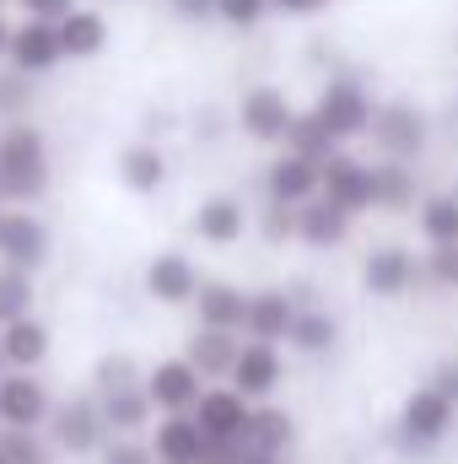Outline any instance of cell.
Here are the masks:
<instances>
[{"mask_svg": "<svg viewBox=\"0 0 458 464\" xmlns=\"http://www.w3.org/2000/svg\"><path fill=\"white\" fill-rule=\"evenodd\" d=\"M49 135L33 119H5L0 124V189L5 206H38L49 195Z\"/></svg>", "mask_w": 458, "mask_h": 464, "instance_id": "cell-1", "label": "cell"}, {"mask_svg": "<svg viewBox=\"0 0 458 464\" xmlns=\"http://www.w3.org/2000/svg\"><path fill=\"white\" fill-rule=\"evenodd\" d=\"M367 135H372L377 157H388V162H421L426 146H432V119L410 98H383Z\"/></svg>", "mask_w": 458, "mask_h": 464, "instance_id": "cell-2", "label": "cell"}, {"mask_svg": "<svg viewBox=\"0 0 458 464\" xmlns=\"http://www.w3.org/2000/svg\"><path fill=\"white\" fill-rule=\"evenodd\" d=\"M453 427H458V405L443 394V389L421 383V389H410V394H405L399 421H394V438H399L410 454H426V449L448 443V438H453Z\"/></svg>", "mask_w": 458, "mask_h": 464, "instance_id": "cell-3", "label": "cell"}, {"mask_svg": "<svg viewBox=\"0 0 458 464\" xmlns=\"http://www.w3.org/2000/svg\"><path fill=\"white\" fill-rule=\"evenodd\" d=\"M313 114H319V124L340 140V146H350V140H361L367 130H372V114H377V98L367 92V82H356V76H329L324 87H319V98H313Z\"/></svg>", "mask_w": 458, "mask_h": 464, "instance_id": "cell-4", "label": "cell"}, {"mask_svg": "<svg viewBox=\"0 0 458 464\" xmlns=\"http://www.w3.org/2000/svg\"><path fill=\"white\" fill-rule=\"evenodd\" d=\"M232 119H237V130H243L253 146H286V130H291V119H297V103L286 98V87L259 82V87H243Z\"/></svg>", "mask_w": 458, "mask_h": 464, "instance_id": "cell-5", "label": "cell"}, {"mask_svg": "<svg viewBox=\"0 0 458 464\" xmlns=\"http://www.w3.org/2000/svg\"><path fill=\"white\" fill-rule=\"evenodd\" d=\"M49 443L71 459H87L109 443V427H103V411H98V394H71L49 411Z\"/></svg>", "mask_w": 458, "mask_h": 464, "instance_id": "cell-6", "label": "cell"}, {"mask_svg": "<svg viewBox=\"0 0 458 464\" xmlns=\"http://www.w3.org/2000/svg\"><path fill=\"white\" fill-rule=\"evenodd\" d=\"M54 254V237L49 222L33 211V206H0V265H16V270H43Z\"/></svg>", "mask_w": 458, "mask_h": 464, "instance_id": "cell-7", "label": "cell"}, {"mask_svg": "<svg viewBox=\"0 0 458 464\" xmlns=\"http://www.w3.org/2000/svg\"><path fill=\"white\" fill-rule=\"evenodd\" d=\"M200 265L184 254V248H162V254H151L146 259V270H140V292L151 297V303H162V308H189L195 297H200Z\"/></svg>", "mask_w": 458, "mask_h": 464, "instance_id": "cell-8", "label": "cell"}, {"mask_svg": "<svg viewBox=\"0 0 458 464\" xmlns=\"http://www.w3.org/2000/svg\"><path fill=\"white\" fill-rule=\"evenodd\" d=\"M319 195L324 200H335L340 211L350 217H367V211H377V184H372V162H361V157H350V151H335L324 168H319Z\"/></svg>", "mask_w": 458, "mask_h": 464, "instance_id": "cell-9", "label": "cell"}, {"mask_svg": "<svg viewBox=\"0 0 458 464\" xmlns=\"http://www.w3.org/2000/svg\"><path fill=\"white\" fill-rule=\"evenodd\" d=\"M205 432V443H248V421H253V400H243L232 383H205V394L189 411Z\"/></svg>", "mask_w": 458, "mask_h": 464, "instance_id": "cell-10", "label": "cell"}, {"mask_svg": "<svg viewBox=\"0 0 458 464\" xmlns=\"http://www.w3.org/2000/svg\"><path fill=\"white\" fill-rule=\"evenodd\" d=\"M54 411V394L38 372H0V427H22V432H43Z\"/></svg>", "mask_w": 458, "mask_h": 464, "instance_id": "cell-11", "label": "cell"}, {"mask_svg": "<svg viewBox=\"0 0 458 464\" xmlns=\"http://www.w3.org/2000/svg\"><path fill=\"white\" fill-rule=\"evenodd\" d=\"M146 394H151V405H157V416H173V411H195V400L205 394V378H200V367L178 351V356H162V362H151L146 367Z\"/></svg>", "mask_w": 458, "mask_h": 464, "instance_id": "cell-12", "label": "cell"}, {"mask_svg": "<svg viewBox=\"0 0 458 464\" xmlns=\"http://www.w3.org/2000/svg\"><path fill=\"white\" fill-rule=\"evenodd\" d=\"M5 65L22 71V76H49L65 65V49H60V27L54 22H38V16H22L11 27V49H5Z\"/></svg>", "mask_w": 458, "mask_h": 464, "instance_id": "cell-13", "label": "cell"}, {"mask_svg": "<svg viewBox=\"0 0 458 464\" xmlns=\"http://www.w3.org/2000/svg\"><path fill=\"white\" fill-rule=\"evenodd\" d=\"M421 281V265L405 243H377L367 259H361V286L367 297H383V303H399L410 286Z\"/></svg>", "mask_w": 458, "mask_h": 464, "instance_id": "cell-14", "label": "cell"}, {"mask_svg": "<svg viewBox=\"0 0 458 464\" xmlns=\"http://www.w3.org/2000/svg\"><path fill=\"white\" fill-rule=\"evenodd\" d=\"M227 383L243 394V400L264 405V400L286 383V356H281V346L243 341V351H237V362H232V372H227Z\"/></svg>", "mask_w": 458, "mask_h": 464, "instance_id": "cell-15", "label": "cell"}, {"mask_svg": "<svg viewBox=\"0 0 458 464\" xmlns=\"http://www.w3.org/2000/svg\"><path fill=\"white\" fill-rule=\"evenodd\" d=\"M189 232L205 243V248H232L253 232V211L243 206V195H205L189 217Z\"/></svg>", "mask_w": 458, "mask_h": 464, "instance_id": "cell-16", "label": "cell"}, {"mask_svg": "<svg viewBox=\"0 0 458 464\" xmlns=\"http://www.w3.org/2000/svg\"><path fill=\"white\" fill-rule=\"evenodd\" d=\"M319 168L324 162L275 146V157L264 162V200H275V206H308L319 195Z\"/></svg>", "mask_w": 458, "mask_h": 464, "instance_id": "cell-17", "label": "cell"}, {"mask_svg": "<svg viewBox=\"0 0 458 464\" xmlns=\"http://www.w3.org/2000/svg\"><path fill=\"white\" fill-rule=\"evenodd\" d=\"M297 319V297L291 286H259L248 292V319H243V341H264V346H286Z\"/></svg>", "mask_w": 458, "mask_h": 464, "instance_id": "cell-18", "label": "cell"}, {"mask_svg": "<svg viewBox=\"0 0 458 464\" xmlns=\"http://www.w3.org/2000/svg\"><path fill=\"white\" fill-rule=\"evenodd\" d=\"M54 27H60V49H65L71 65H87V60L109 54V44H114V27H109V16H103L98 5H76V11L60 16Z\"/></svg>", "mask_w": 458, "mask_h": 464, "instance_id": "cell-19", "label": "cell"}, {"mask_svg": "<svg viewBox=\"0 0 458 464\" xmlns=\"http://www.w3.org/2000/svg\"><path fill=\"white\" fill-rule=\"evenodd\" d=\"M98 411H103L109 438H140V432H151V421H157V405H151L146 383H124V389L98 394Z\"/></svg>", "mask_w": 458, "mask_h": 464, "instance_id": "cell-20", "label": "cell"}, {"mask_svg": "<svg viewBox=\"0 0 458 464\" xmlns=\"http://www.w3.org/2000/svg\"><path fill=\"white\" fill-rule=\"evenodd\" d=\"M0 351H5V367L16 372H38L54 351V330L38 319V314H22L11 324H0Z\"/></svg>", "mask_w": 458, "mask_h": 464, "instance_id": "cell-21", "label": "cell"}, {"mask_svg": "<svg viewBox=\"0 0 458 464\" xmlns=\"http://www.w3.org/2000/svg\"><path fill=\"white\" fill-rule=\"evenodd\" d=\"M350 222H356L350 211H340L324 195H313L308 206H297V243L313 248V254H329V248H340L345 237H350Z\"/></svg>", "mask_w": 458, "mask_h": 464, "instance_id": "cell-22", "label": "cell"}, {"mask_svg": "<svg viewBox=\"0 0 458 464\" xmlns=\"http://www.w3.org/2000/svg\"><path fill=\"white\" fill-rule=\"evenodd\" d=\"M151 454L162 464H200L205 454V432L189 411H173V416H157L151 421Z\"/></svg>", "mask_w": 458, "mask_h": 464, "instance_id": "cell-23", "label": "cell"}, {"mask_svg": "<svg viewBox=\"0 0 458 464\" xmlns=\"http://www.w3.org/2000/svg\"><path fill=\"white\" fill-rule=\"evenodd\" d=\"M189 308H195V324L243 335V319H248V292H243V286H232V281H200V297H195Z\"/></svg>", "mask_w": 458, "mask_h": 464, "instance_id": "cell-24", "label": "cell"}, {"mask_svg": "<svg viewBox=\"0 0 458 464\" xmlns=\"http://www.w3.org/2000/svg\"><path fill=\"white\" fill-rule=\"evenodd\" d=\"M114 173L129 195H157V189L167 184V151H162L157 140H129V146L119 151Z\"/></svg>", "mask_w": 458, "mask_h": 464, "instance_id": "cell-25", "label": "cell"}, {"mask_svg": "<svg viewBox=\"0 0 458 464\" xmlns=\"http://www.w3.org/2000/svg\"><path fill=\"white\" fill-rule=\"evenodd\" d=\"M237 351H243V335H232V330H205V324H195V335L184 341V356L200 367L205 383H227Z\"/></svg>", "mask_w": 458, "mask_h": 464, "instance_id": "cell-26", "label": "cell"}, {"mask_svg": "<svg viewBox=\"0 0 458 464\" xmlns=\"http://www.w3.org/2000/svg\"><path fill=\"white\" fill-rule=\"evenodd\" d=\"M372 184H377V211L388 217H410L421 206V184H415V162H372Z\"/></svg>", "mask_w": 458, "mask_h": 464, "instance_id": "cell-27", "label": "cell"}, {"mask_svg": "<svg viewBox=\"0 0 458 464\" xmlns=\"http://www.w3.org/2000/svg\"><path fill=\"white\" fill-rule=\"evenodd\" d=\"M286 346L302 351V356H329L340 346V319L329 308H313V303H297V319H291V335Z\"/></svg>", "mask_w": 458, "mask_h": 464, "instance_id": "cell-28", "label": "cell"}, {"mask_svg": "<svg viewBox=\"0 0 458 464\" xmlns=\"http://www.w3.org/2000/svg\"><path fill=\"white\" fill-rule=\"evenodd\" d=\"M410 217H415V232H421L426 248H437V243H458V195L453 189L421 195V206H415Z\"/></svg>", "mask_w": 458, "mask_h": 464, "instance_id": "cell-29", "label": "cell"}, {"mask_svg": "<svg viewBox=\"0 0 458 464\" xmlns=\"http://www.w3.org/2000/svg\"><path fill=\"white\" fill-rule=\"evenodd\" d=\"M291 443H297V416L291 411H281V405H253V421H248V449H259V454H291Z\"/></svg>", "mask_w": 458, "mask_h": 464, "instance_id": "cell-30", "label": "cell"}, {"mask_svg": "<svg viewBox=\"0 0 458 464\" xmlns=\"http://www.w3.org/2000/svg\"><path fill=\"white\" fill-rule=\"evenodd\" d=\"M286 151H297V157H313V162H329L335 151H340V140L319 124V114L313 109H297V119H291V130H286Z\"/></svg>", "mask_w": 458, "mask_h": 464, "instance_id": "cell-31", "label": "cell"}, {"mask_svg": "<svg viewBox=\"0 0 458 464\" xmlns=\"http://www.w3.org/2000/svg\"><path fill=\"white\" fill-rule=\"evenodd\" d=\"M33 303H38V281H33V270L0 265V324H11V319L33 314Z\"/></svg>", "mask_w": 458, "mask_h": 464, "instance_id": "cell-32", "label": "cell"}, {"mask_svg": "<svg viewBox=\"0 0 458 464\" xmlns=\"http://www.w3.org/2000/svg\"><path fill=\"white\" fill-rule=\"evenodd\" d=\"M0 449H5V464H54V443L43 432L0 427Z\"/></svg>", "mask_w": 458, "mask_h": 464, "instance_id": "cell-33", "label": "cell"}, {"mask_svg": "<svg viewBox=\"0 0 458 464\" xmlns=\"http://www.w3.org/2000/svg\"><path fill=\"white\" fill-rule=\"evenodd\" d=\"M140 378H146V367H140L129 351H109V356H98V367H92V394H109V389L140 383Z\"/></svg>", "mask_w": 458, "mask_h": 464, "instance_id": "cell-34", "label": "cell"}, {"mask_svg": "<svg viewBox=\"0 0 458 464\" xmlns=\"http://www.w3.org/2000/svg\"><path fill=\"white\" fill-rule=\"evenodd\" d=\"M253 232H259L270 248L297 243V206H275V200H264V211H253Z\"/></svg>", "mask_w": 458, "mask_h": 464, "instance_id": "cell-35", "label": "cell"}, {"mask_svg": "<svg viewBox=\"0 0 458 464\" xmlns=\"http://www.w3.org/2000/svg\"><path fill=\"white\" fill-rule=\"evenodd\" d=\"M270 0H216V22L232 33H253L259 22H270Z\"/></svg>", "mask_w": 458, "mask_h": 464, "instance_id": "cell-36", "label": "cell"}, {"mask_svg": "<svg viewBox=\"0 0 458 464\" xmlns=\"http://www.w3.org/2000/svg\"><path fill=\"white\" fill-rule=\"evenodd\" d=\"M421 276H426L432 286H443V292H458V243H437V248H426Z\"/></svg>", "mask_w": 458, "mask_h": 464, "instance_id": "cell-37", "label": "cell"}, {"mask_svg": "<svg viewBox=\"0 0 458 464\" xmlns=\"http://www.w3.org/2000/svg\"><path fill=\"white\" fill-rule=\"evenodd\" d=\"M27 103H33V76L5 65V76H0V119H27Z\"/></svg>", "mask_w": 458, "mask_h": 464, "instance_id": "cell-38", "label": "cell"}, {"mask_svg": "<svg viewBox=\"0 0 458 464\" xmlns=\"http://www.w3.org/2000/svg\"><path fill=\"white\" fill-rule=\"evenodd\" d=\"M98 464H157V454H151V443H140V438H109V443L98 449Z\"/></svg>", "mask_w": 458, "mask_h": 464, "instance_id": "cell-39", "label": "cell"}, {"mask_svg": "<svg viewBox=\"0 0 458 464\" xmlns=\"http://www.w3.org/2000/svg\"><path fill=\"white\" fill-rule=\"evenodd\" d=\"M162 5H167V16H173V22H189V27L216 22V0H162Z\"/></svg>", "mask_w": 458, "mask_h": 464, "instance_id": "cell-40", "label": "cell"}, {"mask_svg": "<svg viewBox=\"0 0 458 464\" xmlns=\"http://www.w3.org/2000/svg\"><path fill=\"white\" fill-rule=\"evenodd\" d=\"M22 16H38V22H60V16H71L81 0H11Z\"/></svg>", "mask_w": 458, "mask_h": 464, "instance_id": "cell-41", "label": "cell"}, {"mask_svg": "<svg viewBox=\"0 0 458 464\" xmlns=\"http://www.w3.org/2000/svg\"><path fill=\"white\" fill-rule=\"evenodd\" d=\"M335 0H270V11L275 16H286V22H308V16H324Z\"/></svg>", "mask_w": 458, "mask_h": 464, "instance_id": "cell-42", "label": "cell"}, {"mask_svg": "<svg viewBox=\"0 0 458 464\" xmlns=\"http://www.w3.org/2000/svg\"><path fill=\"white\" fill-rule=\"evenodd\" d=\"M426 383H432V389H443V394H448V400L458 405V356H448V362H437V372H432Z\"/></svg>", "mask_w": 458, "mask_h": 464, "instance_id": "cell-43", "label": "cell"}, {"mask_svg": "<svg viewBox=\"0 0 458 464\" xmlns=\"http://www.w3.org/2000/svg\"><path fill=\"white\" fill-rule=\"evenodd\" d=\"M237 454H243V443H205L200 464H237Z\"/></svg>", "mask_w": 458, "mask_h": 464, "instance_id": "cell-44", "label": "cell"}, {"mask_svg": "<svg viewBox=\"0 0 458 464\" xmlns=\"http://www.w3.org/2000/svg\"><path fill=\"white\" fill-rule=\"evenodd\" d=\"M237 464H286V459H281V454H259V449H248V443H243Z\"/></svg>", "mask_w": 458, "mask_h": 464, "instance_id": "cell-45", "label": "cell"}, {"mask_svg": "<svg viewBox=\"0 0 458 464\" xmlns=\"http://www.w3.org/2000/svg\"><path fill=\"white\" fill-rule=\"evenodd\" d=\"M11 27H16V22L0 11V65H5V49H11Z\"/></svg>", "mask_w": 458, "mask_h": 464, "instance_id": "cell-46", "label": "cell"}, {"mask_svg": "<svg viewBox=\"0 0 458 464\" xmlns=\"http://www.w3.org/2000/svg\"><path fill=\"white\" fill-rule=\"evenodd\" d=\"M0 372H5V351H0Z\"/></svg>", "mask_w": 458, "mask_h": 464, "instance_id": "cell-47", "label": "cell"}, {"mask_svg": "<svg viewBox=\"0 0 458 464\" xmlns=\"http://www.w3.org/2000/svg\"><path fill=\"white\" fill-rule=\"evenodd\" d=\"M5 5H11V0H0V11H5Z\"/></svg>", "mask_w": 458, "mask_h": 464, "instance_id": "cell-48", "label": "cell"}, {"mask_svg": "<svg viewBox=\"0 0 458 464\" xmlns=\"http://www.w3.org/2000/svg\"><path fill=\"white\" fill-rule=\"evenodd\" d=\"M0 206H5V189H0Z\"/></svg>", "mask_w": 458, "mask_h": 464, "instance_id": "cell-49", "label": "cell"}, {"mask_svg": "<svg viewBox=\"0 0 458 464\" xmlns=\"http://www.w3.org/2000/svg\"><path fill=\"white\" fill-rule=\"evenodd\" d=\"M0 464H5V449H0Z\"/></svg>", "mask_w": 458, "mask_h": 464, "instance_id": "cell-50", "label": "cell"}, {"mask_svg": "<svg viewBox=\"0 0 458 464\" xmlns=\"http://www.w3.org/2000/svg\"><path fill=\"white\" fill-rule=\"evenodd\" d=\"M453 195H458V179H453Z\"/></svg>", "mask_w": 458, "mask_h": 464, "instance_id": "cell-51", "label": "cell"}, {"mask_svg": "<svg viewBox=\"0 0 458 464\" xmlns=\"http://www.w3.org/2000/svg\"><path fill=\"white\" fill-rule=\"evenodd\" d=\"M157 464H162V459H157Z\"/></svg>", "mask_w": 458, "mask_h": 464, "instance_id": "cell-52", "label": "cell"}]
</instances>
